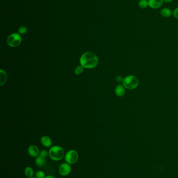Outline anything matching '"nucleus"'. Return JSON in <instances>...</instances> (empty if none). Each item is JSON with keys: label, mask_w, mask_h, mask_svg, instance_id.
<instances>
[{"label": "nucleus", "mask_w": 178, "mask_h": 178, "mask_svg": "<svg viewBox=\"0 0 178 178\" xmlns=\"http://www.w3.org/2000/svg\"><path fill=\"white\" fill-rule=\"evenodd\" d=\"M80 65L84 68L91 69L96 67L98 64V58L93 52H87L84 53L80 58Z\"/></svg>", "instance_id": "f257e3e1"}, {"label": "nucleus", "mask_w": 178, "mask_h": 178, "mask_svg": "<svg viewBox=\"0 0 178 178\" xmlns=\"http://www.w3.org/2000/svg\"><path fill=\"white\" fill-rule=\"evenodd\" d=\"M48 152L49 156L54 161H60L65 156L63 148L58 145L51 146Z\"/></svg>", "instance_id": "f03ea898"}, {"label": "nucleus", "mask_w": 178, "mask_h": 178, "mask_svg": "<svg viewBox=\"0 0 178 178\" xmlns=\"http://www.w3.org/2000/svg\"><path fill=\"white\" fill-rule=\"evenodd\" d=\"M139 81L137 77L133 75H129L123 79L122 85L125 89L134 90L139 86Z\"/></svg>", "instance_id": "7ed1b4c3"}, {"label": "nucleus", "mask_w": 178, "mask_h": 178, "mask_svg": "<svg viewBox=\"0 0 178 178\" xmlns=\"http://www.w3.org/2000/svg\"><path fill=\"white\" fill-rule=\"evenodd\" d=\"M21 42V37L19 34H10L7 39L8 45L12 48L19 46Z\"/></svg>", "instance_id": "20e7f679"}, {"label": "nucleus", "mask_w": 178, "mask_h": 178, "mask_svg": "<svg viewBox=\"0 0 178 178\" xmlns=\"http://www.w3.org/2000/svg\"><path fill=\"white\" fill-rule=\"evenodd\" d=\"M64 159L65 162L73 165L75 164L79 159V154L75 150H69L65 154Z\"/></svg>", "instance_id": "39448f33"}, {"label": "nucleus", "mask_w": 178, "mask_h": 178, "mask_svg": "<svg viewBox=\"0 0 178 178\" xmlns=\"http://www.w3.org/2000/svg\"><path fill=\"white\" fill-rule=\"evenodd\" d=\"M72 168L70 164L64 162L61 164L59 167V173L62 176H66L71 172Z\"/></svg>", "instance_id": "423d86ee"}, {"label": "nucleus", "mask_w": 178, "mask_h": 178, "mask_svg": "<svg viewBox=\"0 0 178 178\" xmlns=\"http://www.w3.org/2000/svg\"><path fill=\"white\" fill-rule=\"evenodd\" d=\"M28 153L30 156L36 158L39 155V149L35 145H32L28 148Z\"/></svg>", "instance_id": "0eeeda50"}, {"label": "nucleus", "mask_w": 178, "mask_h": 178, "mask_svg": "<svg viewBox=\"0 0 178 178\" xmlns=\"http://www.w3.org/2000/svg\"><path fill=\"white\" fill-rule=\"evenodd\" d=\"M148 6L153 9H158L163 4V0H148Z\"/></svg>", "instance_id": "6e6552de"}, {"label": "nucleus", "mask_w": 178, "mask_h": 178, "mask_svg": "<svg viewBox=\"0 0 178 178\" xmlns=\"http://www.w3.org/2000/svg\"><path fill=\"white\" fill-rule=\"evenodd\" d=\"M40 142L43 145L46 147V148H51L52 145V141L50 137H49L48 136L44 135L41 137L40 139Z\"/></svg>", "instance_id": "1a4fd4ad"}, {"label": "nucleus", "mask_w": 178, "mask_h": 178, "mask_svg": "<svg viewBox=\"0 0 178 178\" xmlns=\"http://www.w3.org/2000/svg\"><path fill=\"white\" fill-rule=\"evenodd\" d=\"M125 93V88L124 87L123 85L119 84L116 87L115 89V93L117 96L122 97L124 95Z\"/></svg>", "instance_id": "9d476101"}, {"label": "nucleus", "mask_w": 178, "mask_h": 178, "mask_svg": "<svg viewBox=\"0 0 178 178\" xmlns=\"http://www.w3.org/2000/svg\"><path fill=\"white\" fill-rule=\"evenodd\" d=\"M35 164L38 167H43L46 164V158L39 155L35 159Z\"/></svg>", "instance_id": "9b49d317"}, {"label": "nucleus", "mask_w": 178, "mask_h": 178, "mask_svg": "<svg viewBox=\"0 0 178 178\" xmlns=\"http://www.w3.org/2000/svg\"><path fill=\"white\" fill-rule=\"evenodd\" d=\"M172 13L173 12L168 7H164L160 10V14L162 17L165 18L170 17L172 15Z\"/></svg>", "instance_id": "f8f14e48"}, {"label": "nucleus", "mask_w": 178, "mask_h": 178, "mask_svg": "<svg viewBox=\"0 0 178 178\" xmlns=\"http://www.w3.org/2000/svg\"><path fill=\"white\" fill-rule=\"evenodd\" d=\"M7 80V75L6 72L1 69L0 70V84L2 86L4 84H6Z\"/></svg>", "instance_id": "ddd939ff"}, {"label": "nucleus", "mask_w": 178, "mask_h": 178, "mask_svg": "<svg viewBox=\"0 0 178 178\" xmlns=\"http://www.w3.org/2000/svg\"><path fill=\"white\" fill-rule=\"evenodd\" d=\"M24 173H25V176L28 177V178H31L34 176V169H32V167H27L24 170Z\"/></svg>", "instance_id": "4468645a"}, {"label": "nucleus", "mask_w": 178, "mask_h": 178, "mask_svg": "<svg viewBox=\"0 0 178 178\" xmlns=\"http://www.w3.org/2000/svg\"><path fill=\"white\" fill-rule=\"evenodd\" d=\"M139 8L142 9H146L148 6V2L147 0H140L139 1Z\"/></svg>", "instance_id": "2eb2a0df"}, {"label": "nucleus", "mask_w": 178, "mask_h": 178, "mask_svg": "<svg viewBox=\"0 0 178 178\" xmlns=\"http://www.w3.org/2000/svg\"><path fill=\"white\" fill-rule=\"evenodd\" d=\"M46 176L45 173L42 170L37 171L35 174V177L37 178H45Z\"/></svg>", "instance_id": "dca6fc26"}, {"label": "nucleus", "mask_w": 178, "mask_h": 178, "mask_svg": "<svg viewBox=\"0 0 178 178\" xmlns=\"http://www.w3.org/2000/svg\"><path fill=\"white\" fill-rule=\"evenodd\" d=\"M84 68L83 66H81V65L80 66H78L75 68L74 73H75L76 75H80L84 71Z\"/></svg>", "instance_id": "f3484780"}, {"label": "nucleus", "mask_w": 178, "mask_h": 178, "mask_svg": "<svg viewBox=\"0 0 178 178\" xmlns=\"http://www.w3.org/2000/svg\"><path fill=\"white\" fill-rule=\"evenodd\" d=\"M27 31V28L25 26H21L20 27V28L18 29V34H26Z\"/></svg>", "instance_id": "a211bd4d"}, {"label": "nucleus", "mask_w": 178, "mask_h": 178, "mask_svg": "<svg viewBox=\"0 0 178 178\" xmlns=\"http://www.w3.org/2000/svg\"><path fill=\"white\" fill-rule=\"evenodd\" d=\"M39 155L43 157L46 158V157L49 155V152H48V151L46 150H43L41 151H40Z\"/></svg>", "instance_id": "6ab92c4d"}, {"label": "nucleus", "mask_w": 178, "mask_h": 178, "mask_svg": "<svg viewBox=\"0 0 178 178\" xmlns=\"http://www.w3.org/2000/svg\"><path fill=\"white\" fill-rule=\"evenodd\" d=\"M173 16L176 19L178 20V7H176L173 12Z\"/></svg>", "instance_id": "aec40b11"}, {"label": "nucleus", "mask_w": 178, "mask_h": 178, "mask_svg": "<svg viewBox=\"0 0 178 178\" xmlns=\"http://www.w3.org/2000/svg\"><path fill=\"white\" fill-rule=\"evenodd\" d=\"M116 80L117 81V82H123V79L121 76H118V77H117V78H116Z\"/></svg>", "instance_id": "412c9836"}, {"label": "nucleus", "mask_w": 178, "mask_h": 178, "mask_svg": "<svg viewBox=\"0 0 178 178\" xmlns=\"http://www.w3.org/2000/svg\"><path fill=\"white\" fill-rule=\"evenodd\" d=\"M45 178H56L55 176H51V175H49V176H46Z\"/></svg>", "instance_id": "4be33fe9"}, {"label": "nucleus", "mask_w": 178, "mask_h": 178, "mask_svg": "<svg viewBox=\"0 0 178 178\" xmlns=\"http://www.w3.org/2000/svg\"><path fill=\"white\" fill-rule=\"evenodd\" d=\"M163 1H164V2H165V3H170L172 2L173 0H163Z\"/></svg>", "instance_id": "5701e85b"}, {"label": "nucleus", "mask_w": 178, "mask_h": 178, "mask_svg": "<svg viewBox=\"0 0 178 178\" xmlns=\"http://www.w3.org/2000/svg\"><path fill=\"white\" fill-rule=\"evenodd\" d=\"M37 178L36 177H34V176H32V177H31V178Z\"/></svg>", "instance_id": "b1692460"}]
</instances>
